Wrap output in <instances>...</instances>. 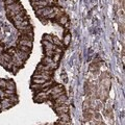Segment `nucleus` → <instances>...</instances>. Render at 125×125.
Instances as JSON below:
<instances>
[{"instance_id":"f257e3e1","label":"nucleus","mask_w":125,"mask_h":125,"mask_svg":"<svg viewBox=\"0 0 125 125\" xmlns=\"http://www.w3.org/2000/svg\"><path fill=\"white\" fill-rule=\"evenodd\" d=\"M54 7H50V6H46L44 9H40V10H37V15L40 16V17H48L53 11Z\"/></svg>"},{"instance_id":"f03ea898","label":"nucleus","mask_w":125,"mask_h":125,"mask_svg":"<svg viewBox=\"0 0 125 125\" xmlns=\"http://www.w3.org/2000/svg\"><path fill=\"white\" fill-rule=\"evenodd\" d=\"M31 3H32L33 9H36V10L44 9V7H46V6H49V1L48 0H40V1L31 2Z\"/></svg>"},{"instance_id":"7ed1b4c3","label":"nucleus","mask_w":125,"mask_h":125,"mask_svg":"<svg viewBox=\"0 0 125 125\" xmlns=\"http://www.w3.org/2000/svg\"><path fill=\"white\" fill-rule=\"evenodd\" d=\"M22 10V5L20 4V2H15V3H13V4L6 5L7 14L11 13V11H15V10Z\"/></svg>"},{"instance_id":"20e7f679","label":"nucleus","mask_w":125,"mask_h":125,"mask_svg":"<svg viewBox=\"0 0 125 125\" xmlns=\"http://www.w3.org/2000/svg\"><path fill=\"white\" fill-rule=\"evenodd\" d=\"M55 103H56V104H55V107L67 103V96H66L65 93H62L60 97H57V98L55 99Z\"/></svg>"},{"instance_id":"39448f33","label":"nucleus","mask_w":125,"mask_h":125,"mask_svg":"<svg viewBox=\"0 0 125 125\" xmlns=\"http://www.w3.org/2000/svg\"><path fill=\"white\" fill-rule=\"evenodd\" d=\"M21 34H29V36H33V32H32V27L27 25L25 27H22V28L19 29Z\"/></svg>"},{"instance_id":"423d86ee","label":"nucleus","mask_w":125,"mask_h":125,"mask_svg":"<svg viewBox=\"0 0 125 125\" xmlns=\"http://www.w3.org/2000/svg\"><path fill=\"white\" fill-rule=\"evenodd\" d=\"M55 109H56V112L58 113V115L68 114V112H69V107H68L67 104H62V105H60V106H56Z\"/></svg>"},{"instance_id":"0eeeda50","label":"nucleus","mask_w":125,"mask_h":125,"mask_svg":"<svg viewBox=\"0 0 125 125\" xmlns=\"http://www.w3.org/2000/svg\"><path fill=\"white\" fill-rule=\"evenodd\" d=\"M42 44L44 45V47L46 48V50H54V48H55V45H53L52 43H50L48 41H46V40H43L42 41Z\"/></svg>"},{"instance_id":"6e6552de","label":"nucleus","mask_w":125,"mask_h":125,"mask_svg":"<svg viewBox=\"0 0 125 125\" xmlns=\"http://www.w3.org/2000/svg\"><path fill=\"white\" fill-rule=\"evenodd\" d=\"M17 54V56L20 58V60H22L23 62L24 61H26L27 58H28V56H29V53H26V52H23V51H20V50H19V51L16 53Z\"/></svg>"},{"instance_id":"1a4fd4ad","label":"nucleus","mask_w":125,"mask_h":125,"mask_svg":"<svg viewBox=\"0 0 125 125\" xmlns=\"http://www.w3.org/2000/svg\"><path fill=\"white\" fill-rule=\"evenodd\" d=\"M70 116L68 114H61L60 115V123H69Z\"/></svg>"},{"instance_id":"9d476101","label":"nucleus","mask_w":125,"mask_h":125,"mask_svg":"<svg viewBox=\"0 0 125 125\" xmlns=\"http://www.w3.org/2000/svg\"><path fill=\"white\" fill-rule=\"evenodd\" d=\"M19 45L21 46H26L31 48L32 47V41H28V40H19Z\"/></svg>"},{"instance_id":"9b49d317","label":"nucleus","mask_w":125,"mask_h":125,"mask_svg":"<svg viewBox=\"0 0 125 125\" xmlns=\"http://www.w3.org/2000/svg\"><path fill=\"white\" fill-rule=\"evenodd\" d=\"M67 22H68V17H67V16L62 15V17L58 18V23H60L61 25H65V24H67Z\"/></svg>"},{"instance_id":"f8f14e48","label":"nucleus","mask_w":125,"mask_h":125,"mask_svg":"<svg viewBox=\"0 0 125 125\" xmlns=\"http://www.w3.org/2000/svg\"><path fill=\"white\" fill-rule=\"evenodd\" d=\"M1 105H2V107H3V108H9V107H10L11 105H14V104H11V103L10 102V101H9V99H7V98H5L4 100L2 101Z\"/></svg>"},{"instance_id":"ddd939ff","label":"nucleus","mask_w":125,"mask_h":125,"mask_svg":"<svg viewBox=\"0 0 125 125\" xmlns=\"http://www.w3.org/2000/svg\"><path fill=\"white\" fill-rule=\"evenodd\" d=\"M53 61H52V57H48V56H45V57H43V60H42V62L41 64L43 65H49V64H51Z\"/></svg>"},{"instance_id":"4468645a","label":"nucleus","mask_w":125,"mask_h":125,"mask_svg":"<svg viewBox=\"0 0 125 125\" xmlns=\"http://www.w3.org/2000/svg\"><path fill=\"white\" fill-rule=\"evenodd\" d=\"M7 90H11V91H15V83H14V81H11V80H7L6 81V88Z\"/></svg>"},{"instance_id":"2eb2a0df","label":"nucleus","mask_w":125,"mask_h":125,"mask_svg":"<svg viewBox=\"0 0 125 125\" xmlns=\"http://www.w3.org/2000/svg\"><path fill=\"white\" fill-rule=\"evenodd\" d=\"M18 49L20 50V51L26 52V53H30V51H31V48H29V47H26V46H21V45H19V46H18Z\"/></svg>"},{"instance_id":"dca6fc26","label":"nucleus","mask_w":125,"mask_h":125,"mask_svg":"<svg viewBox=\"0 0 125 125\" xmlns=\"http://www.w3.org/2000/svg\"><path fill=\"white\" fill-rule=\"evenodd\" d=\"M52 44L57 46V47H62V43L58 40L56 37H52Z\"/></svg>"},{"instance_id":"f3484780","label":"nucleus","mask_w":125,"mask_h":125,"mask_svg":"<svg viewBox=\"0 0 125 125\" xmlns=\"http://www.w3.org/2000/svg\"><path fill=\"white\" fill-rule=\"evenodd\" d=\"M32 81H33V83H37V84H43L45 83V79H43V78H32Z\"/></svg>"},{"instance_id":"a211bd4d","label":"nucleus","mask_w":125,"mask_h":125,"mask_svg":"<svg viewBox=\"0 0 125 125\" xmlns=\"http://www.w3.org/2000/svg\"><path fill=\"white\" fill-rule=\"evenodd\" d=\"M70 41H71V36H70V34H67V36L64 38V44L66 46H68L70 44Z\"/></svg>"},{"instance_id":"6ab92c4d","label":"nucleus","mask_w":125,"mask_h":125,"mask_svg":"<svg viewBox=\"0 0 125 125\" xmlns=\"http://www.w3.org/2000/svg\"><path fill=\"white\" fill-rule=\"evenodd\" d=\"M60 60H61V53H54V55L52 56V61L54 62H58Z\"/></svg>"},{"instance_id":"aec40b11","label":"nucleus","mask_w":125,"mask_h":125,"mask_svg":"<svg viewBox=\"0 0 125 125\" xmlns=\"http://www.w3.org/2000/svg\"><path fill=\"white\" fill-rule=\"evenodd\" d=\"M2 56L3 58L7 62H11V56L10 55V54H7V53H2Z\"/></svg>"},{"instance_id":"412c9836","label":"nucleus","mask_w":125,"mask_h":125,"mask_svg":"<svg viewBox=\"0 0 125 125\" xmlns=\"http://www.w3.org/2000/svg\"><path fill=\"white\" fill-rule=\"evenodd\" d=\"M16 53H17V50H16L15 48H10L9 50H7V54H10V56H14Z\"/></svg>"},{"instance_id":"4be33fe9","label":"nucleus","mask_w":125,"mask_h":125,"mask_svg":"<svg viewBox=\"0 0 125 125\" xmlns=\"http://www.w3.org/2000/svg\"><path fill=\"white\" fill-rule=\"evenodd\" d=\"M31 89L33 90V91H39V90H42V84H37V83H33L31 85Z\"/></svg>"},{"instance_id":"5701e85b","label":"nucleus","mask_w":125,"mask_h":125,"mask_svg":"<svg viewBox=\"0 0 125 125\" xmlns=\"http://www.w3.org/2000/svg\"><path fill=\"white\" fill-rule=\"evenodd\" d=\"M0 88L4 90L6 88V80L4 79H0Z\"/></svg>"},{"instance_id":"b1692460","label":"nucleus","mask_w":125,"mask_h":125,"mask_svg":"<svg viewBox=\"0 0 125 125\" xmlns=\"http://www.w3.org/2000/svg\"><path fill=\"white\" fill-rule=\"evenodd\" d=\"M53 55H54V51H53V50H46V56L52 57Z\"/></svg>"},{"instance_id":"393cba45","label":"nucleus","mask_w":125,"mask_h":125,"mask_svg":"<svg viewBox=\"0 0 125 125\" xmlns=\"http://www.w3.org/2000/svg\"><path fill=\"white\" fill-rule=\"evenodd\" d=\"M4 93L6 94V95H5V97H7V96H10V95H14L15 91H11V90H7V89H4Z\"/></svg>"},{"instance_id":"a878e982","label":"nucleus","mask_w":125,"mask_h":125,"mask_svg":"<svg viewBox=\"0 0 125 125\" xmlns=\"http://www.w3.org/2000/svg\"><path fill=\"white\" fill-rule=\"evenodd\" d=\"M43 38H44L43 40H46V41H48V42H50V43H52V37L49 36V34H45V36L43 37Z\"/></svg>"},{"instance_id":"bb28decb","label":"nucleus","mask_w":125,"mask_h":125,"mask_svg":"<svg viewBox=\"0 0 125 125\" xmlns=\"http://www.w3.org/2000/svg\"><path fill=\"white\" fill-rule=\"evenodd\" d=\"M5 3H6V5L13 4V3H15V0H5Z\"/></svg>"},{"instance_id":"cd10ccee","label":"nucleus","mask_w":125,"mask_h":125,"mask_svg":"<svg viewBox=\"0 0 125 125\" xmlns=\"http://www.w3.org/2000/svg\"><path fill=\"white\" fill-rule=\"evenodd\" d=\"M2 51H3V47H2L1 45H0V55L2 54Z\"/></svg>"}]
</instances>
